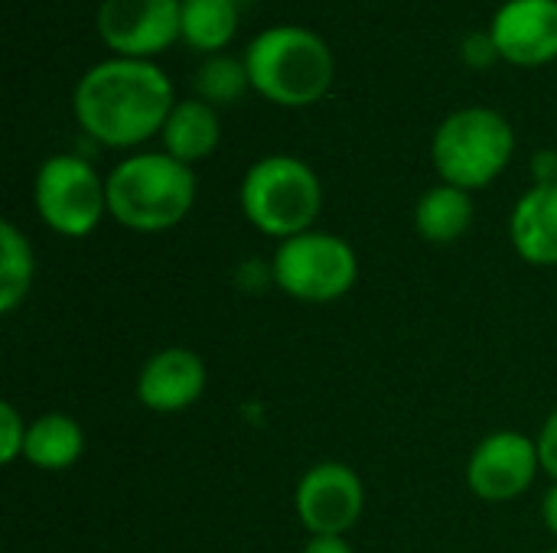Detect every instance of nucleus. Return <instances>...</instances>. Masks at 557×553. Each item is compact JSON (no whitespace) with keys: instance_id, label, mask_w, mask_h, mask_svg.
<instances>
[{"instance_id":"obj_1","label":"nucleus","mask_w":557,"mask_h":553,"mask_svg":"<svg viewBox=\"0 0 557 553\" xmlns=\"http://www.w3.org/2000/svg\"><path fill=\"white\" fill-rule=\"evenodd\" d=\"M173 104V81L150 59L114 55L95 62L72 91L78 127L114 150H131L157 137Z\"/></svg>"},{"instance_id":"obj_2","label":"nucleus","mask_w":557,"mask_h":553,"mask_svg":"<svg viewBox=\"0 0 557 553\" xmlns=\"http://www.w3.org/2000/svg\"><path fill=\"white\" fill-rule=\"evenodd\" d=\"M108 215L140 235L176 228L196 205L193 166L163 150H140L124 156L108 176Z\"/></svg>"},{"instance_id":"obj_3","label":"nucleus","mask_w":557,"mask_h":553,"mask_svg":"<svg viewBox=\"0 0 557 553\" xmlns=\"http://www.w3.org/2000/svg\"><path fill=\"white\" fill-rule=\"evenodd\" d=\"M242 59L251 88L281 108L317 104L336 78V59L326 39L294 23L261 29Z\"/></svg>"},{"instance_id":"obj_4","label":"nucleus","mask_w":557,"mask_h":553,"mask_svg":"<svg viewBox=\"0 0 557 553\" xmlns=\"http://www.w3.org/2000/svg\"><path fill=\"white\" fill-rule=\"evenodd\" d=\"M238 202L261 235L287 241L313 228L323 209V186L307 160L271 153L245 169Z\"/></svg>"},{"instance_id":"obj_5","label":"nucleus","mask_w":557,"mask_h":553,"mask_svg":"<svg viewBox=\"0 0 557 553\" xmlns=\"http://www.w3.org/2000/svg\"><path fill=\"white\" fill-rule=\"evenodd\" d=\"M516 130L496 108L470 104L447 114L431 140V163L441 183L476 192L512 163Z\"/></svg>"},{"instance_id":"obj_6","label":"nucleus","mask_w":557,"mask_h":553,"mask_svg":"<svg viewBox=\"0 0 557 553\" xmlns=\"http://www.w3.org/2000/svg\"><path fill=\"white\" fill-rule=\"evenodd\" d=\"M271 280L281 293L300 303H336L359 280L356 248L333 231H304L277 241Z\"/></svg>"},{"instance_id":"obj_7","label":"nucleus","mask_w":557,"mask_h":553,"mask_svg":"<svg viewBox=\"0 0 557 553\" xmlns=\"http://www.w3.org/2000/svg\"><path fill=\"white\" fill-rule=\"evenodd\" d=\"M33 202L42 225L62 238H85L108 215L104 179L78 153H55L39 163Z\"/></svg>"},{"instance_id":"obj_8","label":"nucleus","mask_w":557,"mask_h":553,"mask_svg":"<svg viewBox=\"0 0 557 553\" xmlns=\"http://www.w3.org/2000/svg\"><path fill=\"white\" fill-rule=\"evenodd\" d=\"M539 473V443L519 430H496L483 437L467 460V486L480 502L490 505L522 499Z\"/></svg>"},{"instance_id":"obj_9","label":"nucleus","mask_w":557,"mask_h":553,"mask_svg":"<svg viewBox=\"0 0 557 553\" xmlns=\"http://www.w3.org/2000/svg\"><path fill=\"white\" fill-rule=\"evenodd\" d=\"M294 512L307 535H349L366 512V482L346 463H317L297 482Z\"/></svg>"},{"instance_id":"obj_10","label":"nucleus","mask_w":557,"mask_h":553,"mask_svg":"<svg viewBox=\"0 0 557 553\" xmlns=\"http://www.w3.org/2000/svg\"><path fill=\"white\" fill-rule=\"evenodd\" d=\"M180 7L183 0H101L95 29L114 55L150 59L183 39Z\"/></svg>"},{"instance_id":"obj_11","label":"nucleus","mask_w":557,"mask_h":553,"mask_svg":"<svg viewBox=\"0 0 557 553\" xmlns=\"http://www.w3.org/2000/svg\"><path fill=\"white\" fill-rule=\"evenodd\" d=\"M490 36L499 59L535 68L557 59V0H506L493 20Z\"/></svg>"},{"instance_id":"obj_12","label":"nucleus","mask_w":557,"mask_h":553,"mask_svg":"<svg viewBox=\"0 0 557 553\" xmlns=\"http://www.w3.org/2000/svg\"><path fill=\"white\" fill-rule=\"evenodd\" d=\"M209 385V368L199 352L170 345L153 352L137 375V401L153 414H180L193 407Z\"/></svg>"},{"instance_id":"obj_13","label":"nucleus","mask_w":557,"mask_h":553,"mask_svg":"<svg viewBox=\"0 0 557 553\" xmlns=\"http://www.w3.org/2000/svg\"><path fill=\"white\" fill-rule=\"evenodd\" d=\"M509 241L532 267H557V183L532 186L509 215Z\"/></svg>"},{"instance_id":"obj_14","label":"nucleus","mask_w":557,"mask_h":553,"mask_svg":"<svg viewBox=\"0 0 557 553\" xmlns=\"http://www.w3.org/2000/svg\"><path fill=\"white\" fill-rule=\"evenodd\" d=\"M160 140H163V153H170L173 160L186 166L212 156L222 140V124H219L215 108L202 98L176 101L160 130Z\"/></svg>"},{"instance_id":"obj_15","label":"nucleus","mask_w":557,"mask_h":553,"mask_svg":"<svg viewBox=\"0 0 557 553\" xmlns=\"http://www.w3.org/2000/svg\"><path fill=\"white\" fill-rule=\"evenodd\" d=\"M85 453V433L75 417L49 411L29 420L23 460L42 473H62L75 466Z\"/></svg>"},{"instance_id":"obj_16","label":"nucleus","mask_w":557,"mask_h":553,"mask_svg":"<svg viewBox=\"0 0 557 553\" xmlns=\"http://www.w3.org/2000/svg\"><path fill=\"white\" fill-rule=\"evenodd\" d=\"M473 225V199L457 186H431L414 205V228L431 244H454Z\"/></svg>"},{"instance_id":"obj_17","label":"nucleus","mask_w":557,"mask_h":553,"mask_svg":"<svg viewBox=\"0 0 557 553\" xmlns=\"http://www.w3.org/2000/svg\"><path fill=\"white\" fill-rule=\"evenodd\" d=\"M183 42L196 52L219 55L238 33V3L235 0H183L180 7Z\"/></svg>"},{"instance_id":"obj_18","label":"nucleus","mask_w":557,"mask_h":553,"mask_svg":"<svg viewBox=\"0 0 557 553\" xmlns=\"http://www.w3.org/2000/svg\"><path fill=\"white\" fill-rule=\"evenodd\" d=\"M36 277V254L26 235L13 225H0V313L10 316L33 290Z\"/></svg>"},{"instance_id":"obj_19","label":"nucleus","mask_w":557,"mask_h":553,"mask_svg":"<svg viewBox=\"0 0 557 553\" xmlns=\"http://www.w3.org/2000/svg\"><path fill=\"white\" fill-rule=\"evenodd\" d=\"M196 95L202 101H209L212 108L215 104H232L238 101L248 88H251V78H248V68H245V59H232V55H209L199 68H196Z\"/></svg>"},{"instance_id":"obj_20","label":"nucleus","mask_w":557,"mask_h":553,"mask_svg":"<svg viewBox=\"0 0 557 553\" xmlns=\"http://www.w3.org/2000/svg\"><path fill=\"white\" fill-rule=\"evenodd\" d=\"M26 430L29 424L23 420V414L10 401H3L0 404V463L3 466H13L16 460H23Z\"/></svg>"},{"instance_id":"obj_21","label":"nucleus","mask_w":557,"mask_h":553,"mask_svg":"<svg viewBox=\"0 0 557 553\" xmlns=\"http://www.w3.org/2000/svg\"><path fill=\"white\" fill-rule=\"evenodd\" d=\"M460 59H463L470 68H480V72L490 68V65L499 59V49H496L490 29H486V33H470V36L460 42Z\"/></svg>"},{"instance_id":"obj_22","label":"nucleus","mask_w":557,"mask_h":553,"mask_svg":"<svg viewBox=\"0 0 557 553\" xmlns=\"http://www.w3.org/2000/svg\"><path fill=\"white\" fill-rule=\"evenodd\" d=\"M539 460H542V473L552 476V482H557V407L548 414V420L542 424L539 437Z\"/></svg>"},{"instance_id":"obj_23","label":"nucleus","mask_w":557,"mask_h":553,"mask_svg":"<svg viewBox=\"0 0 557 553\" xmlns=\"http://www.w3.org/2000/svg\"><path fill=\"white\" fill-rule=\"evenodd\" d=\"M532 179H535V186L557 183V150H539L532 156Z\"/></svg>"},{"instance_id":"obj_24","label":"nucleus","mask_w":557,"mask_h":553,"mask_svg":"<svg viewBox=\"0 0 557 553\" xmlns=\"http://www.w3.org/2000/svg\"><path fill=\"white\" fill-rule=\"evenodd\" d=\"M300 553H356L346 535H310Z\"/></svg>"},{"instance_id":"obj_25","label":"nucleus","mask_w":557,"mask_h":553,"mask_svg":"<svg viewBox=\"0 0 557 553\" xmlns=\"http://www.w3.org/2000/svg\"><path fill=\"white\" fill-rule=\"evenodd\" d=\"M542 521H545V528L557 538V482L545 492V499H542Z\"/></svg>"},{"instance_id":"obj_26","label":"nucleus","mask_w":557,"mask_h":553,"mask_svg":"<svg viewBox=\"0 0 557 553\" xmlns=\"http://www.w3.org/2000/svg\"><path fill=\"white\" fill-rule=\"evenodd\" d=\"M545 553H557V548H555V551H545Z\"/></svg>"}]
</instances>
